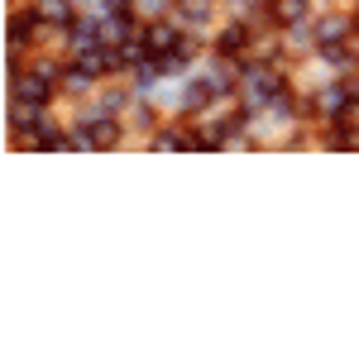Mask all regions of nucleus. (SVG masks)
<instances>
[{
	"label": "nucleus",
	"instance_id": "0eeeda50",
	"mask_svg": "<svg viewBox=\"0 0 359 354\" xmlns=\"http://www.w3.org/2000/svg\"><path fill=\"white\" fill-rule=\"evenodd\" d=\"M350 125H359V96L350 101Z\"/></svg>",
	"mask_w": 359,
	"mask_h": 354
},
{
	"label": "nucleus",
	"instance_id": "39448f33",
	"mask_svg": "<svg viewBox=\"0 0 359 354\" xmlns=\"http://www.w3.org/2000/svg\"><path fill=\"white\" fill-rule=\"evenodd\" d=\"M43 20H53V25H67V20H72L67 0H43Z\"/></svg>",
	"mask_w": 359,
	"mask_h": 354
},
{
	"label": "nucleus",
	"instance_id": "423d86ee",
	"mask_svg": "<svg viewBox=\"0 0 359 354\" xmlns=\"http://www.w3.org/2000/svg\"><path fill=\"white\" fill-rule=\"evenodd\" d=\"M273 15L283 20V25H292V20H302V0H278Z\"/></svg>",
	"mask_w": 359,
	"mask_h": 354
},
{
	"label": "nucleus",
	"instance_id": "f257e3e1",
	"mask_svg": "<svg viewBox=\"0 0 359 354\" xmlns=\"http://www.w3.org/2000/svg\"><path fill=\"white\" fill-rule=\"evenodd\" d=\"M48 96H53V72H20L15 77V101L48 106Z\"/></svg>",
	"mask_w": 359,
	"mask_h": 354
},
{
	"label": "nucleus",
	"instance_id": "20e7f679",
	"mask_svg": "<svg viewBox=\"0 0 359 354\" xmlns=\"http://www.w3.org/2000/svg\"><path fill=\"white\" fill-rule=\"evenodd\" d=\"M245 48H249V34H245V29H225V34H221V53L235 57V53H245Z\"/></svg>",
	"mask_w": 359,
	"mask_h": 354
},
{
	"label": "nucleus",
	"instance_id": "7ed1b4c3",
	"mask_svg": "<svg viewBox=\"0 0 359 354\" xmlns=\"http://www.w3.org/2000/svg\"><path fill=\"white\" fill-rule=\"evenodd\" d=\"M29 34H34V15H15V20H10V43H15V48H25Z\"/></svg>",
	"mask_w": 359,
	"mask_h": 354
},
{
	"label": "nucleus",
	"instance_id": "f03ea898",
	"mask_svg": "<svg viewBox=\"0 0 359 354\" xmlns=\"http://www.w3.org/2000/svg\"><path fill=\"white\" fill-rule=\"evenodd\" d=\"M86 135H91V144H101V149H111L115 139H120V125L101 115V120H86Z\"/></svg>",
	"mask_w": 359,
	"mask_h": 354
}]
</instances>
